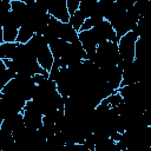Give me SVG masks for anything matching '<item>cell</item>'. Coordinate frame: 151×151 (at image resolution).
<instances>
[{"label": "cell", "instance_id": "6da1fadb", "mask_svg": "<svg viewBox=\"0 0 151 151\" xmlns=\"http://www.w3.org/2000/svg\"><path fill=\"white\" fill-rule=\"evenodd\" d=\"M139 35L138 33L132 29L127 33H125L119 40H118V50H119V61L118 66L124 71V68L130 65L136 59V42L138 40Z\"/></svg>", "mask_w": 151, "mask_h": 151}, {"label": "cell", "instance_id": "7a4b0ae2", "mask_svg": "<svg viewBox=\"0 0 151 151\" xmlns=\"http://www.w3.org/2000/svg\"><path fill=\"white\" fill-rule=\"evenodd\" d=\"M22 116H24V122H25L26 127L33 129V130H39L42 126L44 114L33 99H31L26 103V105L22 110Z\"/></svg>", "mask_w": 151, "mask_h": 151}, {"label": "cell", "instance_id": "3957f363", "mask_svg": "<svg viewBox=\"0 0 151 151\" xmlns=\"http://www.w3.org/2000/svg\"><path fill=\"white\" fill-rule=\"evenodd\" d=\"M91 31L93 32L97 41H98V45L103 41H114V42H118V37H117V33L113 28V26L111 25L110 21H107L106 19H104L103 21H100L99 24H97L96 26H93L91 28Z\"/></svg>", "mask_w": 151, "mask_h": 151}, {"label": "cell", "instance_id": "277c9868", "mask_svg": "<svg viewBox=\"0 0 151 151\" xmlns=\"http://www.w3.org/2000/svg\"><path fill=\"white\" fill-rule=\"evenodd\" d=\"M48 14L63 22H68L71 14L67 8V0H48Z\"/></svg>", "mask_w": 151, "mask_h": 151}, {"label": "cell", "instance_id": "5b68a950", "mask_svg": "<svg viewBox=\"0 0 151 151\" xmlns=\"http://www.w3.org/2000/svg\"><path fill=\"white\" fill-rule=\"evenodd\" d=\"M79 41L81 42L84 50L87 53V59H92L93 55L96 54L97 47H98V41L91 29L86 31H79Z\"/></svg>", "mask_w": 151, "mask_h": 151}, {"label": "cell", "instance_id": "8992f818", "mask_svg": "<svg viewBox=\"0 0 151 151\" xmlns=\"http://www.w3.org/2000/svg\"><path fill=\"white\" fill-rule=\"evenodd\" d=\"M59 38L66 40L67 42H76L79 40V32L70 22H63Z\"/></svg>", "mask_w": 151, "mask_h": 151}, {"label": "cell", "instance_id": "52a82bcc", "mask_svg": "<svg viewBox=\"0 0 151 151\" xmlns=\"http://www.w3.org/2000/svg\"><path fill=\"white\" fill-rule=\"evenodd\" d=\"M34 34H35V29H34V27L32 25H29V24H22L21 27L19 28L17 41L20 42V44H27L33 38Z\"/></svg>", "mask_w": 151, "mask_h": 151}, {"label": "cell", "instance_id": "ba28073f", "mask_svg": "<svg viewBox=\"0 0 151 151\" xmlns=\"http://www.w3.org/2000/svg\"><path fill=\"white\" fill-rule=\"evenodd\" d=\"M68 46V42L61 38H57L54 39L53 41L50 42V48L54 55V59H58V58H61L63 54L65 53L66 48Z\"/></svg>", "mask_w": 151, "mask_h": 151}, {"label": "cell", "instance_id": "9c48e42d", "mask_svg": "<svg viewBox=\"0 0 151 151\" xmlns=\"http://www.w3.org/2000/svg\"><path fill=\"white\" fill-rule=\"evenodd\" d=\"M87 19V17H86V14L81 11V9H78V11H76L72 15H71V18H70V24L79 32L80 31V28H81V26H83V24L85 22V20Z\"/></svg>", "mask_w": 151, "mask_h": 151}, {"label": "cell", "instance_id": "30bf717a", "mask_svg": "<svg viewBox=\"0 0 151 151\" xmlns=\"http://www.w3.org/2000/svg\"><path fill=\"white\" fill-rule=\"evenodd\" d=\"M2 38L4 42H15L19 33V28L9 27V26H2Z\"/></svg>", "mask_w": 151, "mask_h": 151}, {"label": "cell", "instance_id": "8fae6325", "mask_svg": "<svg viewBox=\"0 0 151 151\" xmlns=\"http://www.w3.org/2000/svg\"><path fill=\"white\" fill-rule=\"evenodd\" d=\"M80 2H81V0H67V8H68V12H70L71 15H72L76 11L79 9Z\"/></svg>", "mask_w": 151, "mask_h": 151}, {"label": "cell", "instance_id": "7c38bea8", "mask_svg": "<svg viewBox=\"0 0 151 151\" xmlns=\"http://www.w3.org/2000/svg\"><path fill=\"white\" fill-rule=\"evenodd\" d=\"M150 1H151V0H150Z\"/></svg>", "mask_w": 151, "mask_h": 151}]
</instances>
